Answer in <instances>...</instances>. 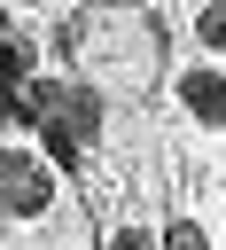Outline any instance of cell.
Wrapping results in <instances>:
<instances>
[{
	"label": "cell",
	"instance_id": "obj_4",
	"mask_svg": "<svg viewBox=\"0 0 226 250\" xmlns=\"http://www.w3.org/2000/svg\"><path fill=\"white\" fill-rule=\"evenodd\" d=\"M195 31H203V47H226V0H210V8L195 16Z\"/></svg>",
	"mask_w": 226,
	"mask_h": 250
},
{
	"label": "cell",
	"instance_id": "obj_5",
	"mask_svg": "<svg viewBox=\"0 0 226 250\" xmlns=\"http://www.w3.org/2000/svg\"><path fill=\"white\" fill-rule=\"evenodd\" d=\"M164 250H203V227H195V219H179V227L164 234Z\"/></svg>",
	"mask_w": 226,
	"mask_h": 250
},
{
	"label": "cell",
	"instance_id": "obj_6",
	"mask_svg": "<svg viewBox=\"0 0 226 250\" xmlns=\"http://www.w3.org/2000/svg\"><path fill=\"white\" fill-rule=\"evenodd\" d=\"M109 250H156V242H148L140 227H117V242H109Z\"/></svg>",
	"mask_w": 226,
	"mask_h": 250
},
{
	"label": "cell",
	"instance_id": "obj_2",
	"mask_svg": "<svg viewBox=\"0 0 226 250\" xmlns=\"http://www.w3.org/2000/svg\"><path fill=\"white\" fill-rule=\"evenodd\" d=\"M179 102L195 109V125H226V70H218V62L179 70Z\"/></svg>",
	"mask_w": 226,
	"mask_h": 250
},
{
	"label": "cell",
	"instance_id": "obj_3",
	"mask_svg": "<svg viewBox=\"0 0 226 250\" xmlns=\"http://www.w3.org/2000/svg\"><path fill=\"white\" fill-rule=\"evenodd\" d=\"M47 148H55V164H78V133L62 117H47Z\"/></svg>",
	"mask_w": 226,
	"mask_h": 250
},
{
	"label": "cell",
	"instance_id": "obj_1",
	"mask_svg": "<svg viewBox=\"0 0 226 250\" xmlns=\"http://www.w3.org/2000/svg\"><path fill=\"white\" fill-rule=\"evenodd\" d=\"M0 211H8V219L55 211V172H47L31 148H0Z\"/></svg>",
	"mask_w": 226,
	"mask_h": 250
}]
</instances>
